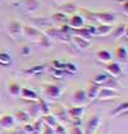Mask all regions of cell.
Segmentation results:
<instances>
[{
    "instance_id": "cell-1",
    "label": "cell",
    "mask_w": 128,
    "mask_h": 134,
    "mask_svg": "<svg viewBox=\"0 0 128 134\" xmlns=\"http://www.w3.org/2000/svg\"><path fill=\"white\" fill-rule=\"evenodd\" d=\"M92 22L103 23V24H114L117 21V15L113 12H91Z\"/></svg>"
},
{
    "instance_id": "cell-2",
    "label": "cell",
    "mask_w": 128,
    "mask_h": 134,
    "mask_svg": "<svg viewBox=\"0 0 128 134\" xmlns=\"http://www.w3.org/2000/svg\"><path fill=\"white\" fill-rule=\"evenodd\" d=\"M42 93L49 97L50 100H58L62 94H63L64 88L59 84H54V83H44L41 86Z\"/></svg>"
},
{
    "instance_id": "cell-3",
    "label": "cell",
    "mask_w": 128,
    "mask_h": 134,
    "mask_svg": "<svg viewBox=\"0 0 128 134\" xmlns=\"http://www.w3.org/2000/svg\"><path fill=\"white\" fill-rule=\"evenodd\" d=\"M101 124H103L101 116L97 115V114H94V115H91L90 119L87 120L86 128L83 132H85V134H95V133H97V130H99V128L101 126Z\"/></svg>"
},
{
    "instance_id": "cell-4",
    "label": "cell",
    "mask_w": 128,
    "mask_h": 134,
    "mask_svg": "<svg viewBox=\"0 0 128 134\" xmlns=\"http://www.w3.org/2000/svg\"><path fill=\"white\" fill-rule=\"evenodd\" d=\"M68 118L72 120V125H81V120L85 115V106H73L67 109Z\"/></svg>"
},
{
    "instance_id": "cell-5",
    "label": "cell",
    "mask_w": 128,
    "mask_h": 134,
    "mask_svg": "<svg viewBox=\"0 0 128 134\" xmlns=\"http://www.w3.org/2000/svg\"><path fill=\"white\" fill-rule=\"evenodd\" d=\"M41 35H42V32L37 27H33V26H23L22 27V36H24V38H27L31 42H37Z\"/></svg>"
},
{
    "instance_id": "cell-6",
    "label": "cell",
    "mask_w": 128,
    "mask_h": 134,
    "mask_svg": "<svg viewBox=\"0 0 128 134\" xmlns=\"http://www.w3.org/2000/svg\"><path fill=\"white\" fill-rule=\"evenodd\" d=\"M120 97V93L118 92L117 90L114 88H109V87H100V91L97 93V98L96 100H100V101H106V100H114Z\"/></svg>"
},
{
    "instance_id": "cell-7",
    "label": "cell",
    "mask_w": 128,
    "mask_h": 134,
    "mask_svg": "<svg viewBox=\"0 0 128 134\" xmlns=\"http://www.w3.org/2000/svg\"><path fill=\"white\" fill-rule=\"evenodd\" d=\"M73 31L78 30V28H82L86 24V19L85 17L79 13V12H76L73 14H71V17L68 18V23H67Z\"/></svg>"
},
{
    "instance_id": "cell-8",
    "label": "cell",
    "mask_w": 128,
    "mask_h": 134,
    "mask_svg": "<svg viewBox=\"0 0 128 134\" xmlns=\"http://www.w3.org/2000/svg\"><path fill=\"white\" fill-rule=\"evenodd\" d=\"M72 102L74 106H86L87 103L90 102L88 98H87V94H86V91L83 88H77L74 92H73V96H72Z\"/></svg>"
},
{
    "instance_id": "cell-9",
    "label": "cell",
    "mask_w": 128,
    "mask_h": 134,
    "mask_svg": "<svg viewBox=\"0 0 128 134\" xmlns=\"http://www.w3.org/2000/svg\"><path fill=\"white\" fill-rule=\"evenodd\" d=\"M22 27H23V24L19 21H17V19H10L9 21V23H8V33L13 40H15L19 36H22Z\"/></svg>"
},
{
    "instance_id": "cell-10",
    "label": "cell",
    "mask_w": 128,
    "mask_h": 134,
    "mask_svg": "<svg viewBox=\"0 0 128 134\" xmlns=\"http://www.w3.org/2000/svg\"><path fill=\"white\" fill-rule=\"evenodd\" d=\"M105 72H106L110 77L118 79V78L122 75V73H123V70H122V64L118 63V62H113V60H111L110 63L105 64Z\"/></svg>"
},
{
    "instance_id": "cell-11",
    "label": "cell",
    "mask_w": 128,
    "mask_h": 134,
    "mask_svg": "<svg viewBox=\"0 0 128 134\" xmlns=\"http://www.w3.org/2000/svg\"><path fill=\"white\" fill-rule=\"evenodd\" d=\"M71 41H72V43L74 45L78 50H81V51H85L87 49H90V46H91V40H86V38L79 37V36H77V35H72Z\"/></svg>"
},
{
    "instance_id": "cell-12",
    "label": "cell",
    "mask_w": 128,
    "mask_h": 134,
    "mask_svg": "<svg viewBox=\"0 0 128 134\" xmlns=\"http://www.w3.org/2000/svg\"><path fill=\"white\" fill-rule=\"evenodd\" d=\"M15 118L12 114H1L0 115V128L3 129H13L15 125Z\"/></svg>"
},
{
    "instance_id": "cell-13",
    "label": "cell",
    "mask_w": 128,
    "mask_h": 134,
    "mask_svg": "<svg viewBox=\"0 0 128 134\" xmlns=\"http://www.w3.org/2000/svg\"><path fill=\"white\" fill-rule=\"evenodd\" d=\"M95 26H83L82 28L74 30V35L79 36V37H83L86 40H91L95 36Z\"/></svg>"
},
{
    "instance_id": "cell-14",
    "label": "cell",
    "mask_w": 128,
    "mask_h": 134,
    "mask_svg": "<svg viewBox=\"0 0 128 134\" xmlns=\"http://www.w3.org/2000/svg\"><path fill=\"white\" fill-rule=\"evenodd\" d=\"M59 32H58V38L62 40L64 42L71 41V37H72V28L65 23V24H60L59 26Z\"/></svg>"
},
{
    "instance_id": "cell-15",
    "label": "cell",
    "mask_w": 128,
    "mask_h": 134,
    "mask_svg": "<svg viewBox=\"0 0 128 134\" xmlns=\"http://www.w3.org/2000/svg\"><path fill=\"white\" fill-rule=\"evenodd\" d=\"M21 3L27 13H35V12L39 10L40 7H41L39 0H21Z\"/></svg>"
},
{
    "instance_id": "cell-16",
    "label": "cell",
    "mask_w": 128,
    "mask_h": 134,
    "mask_svg": "<svg viewBox=\"0 0 128 134\" xmlns=\"http://www.w3.org/2000/svg\"><path fill=\"white\" fill-rule=\"evenodd\" d=\"M113 24H103L99 23V26H96L95 28V36H100V37H106L109 36L111 31H113Z\"/></svg>"
},
{
    "instance_id": "cell-17",
    "label": "cell",
    "mask_w": 128,
    "mask_h": 134,
    "mask_svg": "<svg viewBox=\"0 0 128 134\" xmlns=\"http://www.w3.org/2000/svg\"><path fill=\"white\" fill-rule=\"evenodd\" d=\"M19 97H21V98H23V100H26V101H28V102H32V101H37V98H39V94L35 92L33 90H31V88L22 87L21 96H19Z\"/></svg>"
},
{
    "instance_id": "cell-18",
    "label": "cell",
    "mask_w": 128,
    "mask_h": 134,
    "mask_svg": "<svg viewBox=\"0 0 128 134\" xmlns=\"http://www.w3.org/2000/svg\"><path fill=\"white\" fill-rule=\"evenodd\" d=\"M45 70V65L42 64H39V65H32L30 68L22 70V74L26 75V77H35V75H39Z\"/></svg>"
},
{
    "instance_id": "cell-19",
    "label": "cell",
    "mask_w": 128,
    "mask_h": 134,
    "mask_svg": "<svg viewBox=\"0 0 128 134\" xmlns=\"http://www.w3.org/2000/svg\"><path fill=\"white\" fill-rule=\"evenodd\" d=\"M100 87L101 86H99V84H96V83H90L88 84V87L86 88V94H87V98H88V101L91 102V101H94L97 98V93L100 91Z\"/></svg>"
},
{
    "instance_id": "cell-20",
    "label": "cell",
    "mask_w": 128,
    "mask_h": 134,
    "mask_svg": "<svg viewBox=\"0 0 128 134\" xmlns=\"http://www.w3.org/2000/svg\"><path fill=\"white\" fill-rule=\"evenodd\" d=\"M115 40H119V38H122V37H124L126 35H127V24L126 23H120V24H118L115 27H113V31L110 33Z\"/></svg>"
},
{
    "instance_id": "cell-21",
    "label": "cell",
    "mask_w": 128,
    "mask_h": 134,
    "mask_svg": "<svg viewBox=\"0 0 128 134\" xmlns=\"http://www.w3.org/2000/svg\"><path fill=\"white\" fill-rule=\"evenodd\" d=\"M96 59L103 64H108L113 60V54L108 50H97L96 51Z\"/></svg>"
},
{
    "instance_id": "cell-22",
    "label": "cell",
    "mask_w": 128,
    "mask_h": 134,
    "mask_svg": "<svg viewBox=\"0 0 128 134\" xmlns=\"http://www.w3.org/2000/svg\"><path fill=\"white\" fill-rule=\"evenodd\" d=\"M53 115L56 118V120L59 119V120H63V121H68V113H67V109L63 105L56 106L53 110Z\"/></svg>"
},
{
    "instance_id": "cell-23",
    "label": "cell",
    "mask_w": 128,
    "mask_h": 134,
    "mask_svg": "<svg viewBox=\"0 0 128 134\" xmlns=\"http://www.w3.org/2000/svg\"><path fill=\"white\" fill-rule=\"evenodd\" d=\"M68 18H69V15H67L65 13L63 12H54L53 14H51V21L54 23H58V24H65V23H68Z\"/></svg>"
},
{
    "instance_id": "cell-24",
    "label": "cell",
    "mask_w": 128,
    "mask_h": 134,
    "mask_svg": "<svg viewBox=\"0 0 128 134\" xmlns=\"http://www.w3.org/2000/svg\"><path fill=\"white\" fill-rule=\"evenodd\" d=\"M21 90H22V86L18 82L12 81L8 84V93L10 94L12 97H19L21 96Z\"/></svg>"
},
{
    "instance_id": "cell-25",
    "label": "cell",
    "mask_w": 128,
    "mask_h": 134,
    "mask_svg": "<svg viewBox=\"0 0 128 134\" xmlns=\"http://www.w3.org/2000/svg\"><path fill=\"white\" fill-rule=\"evenodd\" d=\"M77 10H78L77 5L74 3H72V1H65L63 4H60V12L65 13L67 15H71V14L76 13Z\"/></svg>"
},
{
    "instance_id": "cell-26",
    "label": "cell",
    "mask_w": 128,
    "mask_h": 134,
    "mask_svg": "<svg viewBox=\"0 0 128 134\" xmlns=\"http://www.w3.org/2000/svg\"><path fill=\"white\" fill-rule=\"evenodd\" d=\"M127 111H128V102L124 101V102L119 103L117 107L113 109V111L110 113V116H111V118H118V116H120L122 114H126Z\"/></svg>"
},
{
    "instance_id": "cell-27",
    "label": "cell",
    "mask_w": 128,
    "mask_h": 134,
    "mask_svg": "<svg viewBox=\"0 0 128 134\" xmlns=\"http://www.w3.org/2000/svg\"><path fill=\"white\" fill-rule=\"evenodd\" d=\"M27 113H28V115H30V118H31V119H37V118H40V116H41L37 101H32V102H30V106H28Z\"/></svg>"
},
{
    "instance_id": "cell-28",
    "label": "cell",
    "mask_w": 128,
    "mask_h": 134,
    "mask_svg": "<svg viewBox=\"0 0 128 134\" xmlns=\"http://www.w3.org/2000/svg\"><path fill=\"white\" fill-rule=\"evenodd\" d=\"M109 78H110V75H109L106 72H101V73H97V74H95L91 82L96 83V84H99V86H104V84L109 81Z\"/></svg>"
},
{
    "instance_id": "cell-29",
    "label": "cell",
    "mask_w": 128,
    "mask_h": 134,
    "mask_svg": "<svg viewBox=\"0 0 128 134\" xmlns=\"http://www.w3.org/2000/svg\"><path fill=\"white\" fill-rule=\"evenodd\" d=\"M114 54H115V58H117L120 63L127 62L128 52H127V47H126V46H117V49H115Z\"/></svg>"
},
{
    "instance_id": "cell-30",
    "label": "cell",
    "mask_w": 128,
    "mask_h": 134,
    "mask_svg": "<svg viewBox=\"0 0 128 134\" xmlns=\"http://www.w3.org/2000/svg\"><path fill=\"white\" fill-rule=\"evenodd\" d=\"M12 64V55L7 50H0V65L1 66H9Z\"/></svg>"
},
{
    "instance_id": "cell-31",
    "label": "cell",
    "mask_w": 128,
    "mask_h": 134,
    "mask_svg": "<svg viewBox=\"0 0 128 134\" xmlns=\"http://www.w3.org/2000/svg\"><path fill=\"white\" fill-rule=\"evenodd\" d=\"M14 118H15V121H18V123H21V124H26L31 120L30 115H28V113H27L26 110H19V111H17V114L14 115Z\"/></svg>"
},
{
    "instance_id": "cell-32",
    "label": "cell",
    "mask_w": 128,
    "mask_h": 134,
    "mask_svg": "<svg viewBox=\"0 0 128 134\" xmlns=\"http://www.w3.org/2000/svg\"><path fill=\"white\" fill-rule=\"evenodd\" d=\"M37 103H39V109H40V114H41V115H46V114L51 113L50 106H49V103L46 102L45 98L39 97V98H37Z\"/></svg>"
},
{
    "instance_id": "cell-33",
    "label": "cell",
    "mask_w": 128,
    "mask_h": 134,
    "mask_svg": "<svg viewBox=\"0 0 128 134\" xmlns=\"http://www.w3.org/2000/svg\"><path fill=\"white\" fill-rule=\"evenodd\" d=\"M41 120H42L44 124H46V125H49V126H51V128H54V126L58 124L56 118H55L51 113L46 114V115H41Z\"/></svg>"
},
{
    "instance_id": "cell-34",
    "label": "cell",
    "mask_w": 128,
    "mask_h": 134,
    "mask_svg": "<svg viewBox=\"0 0 128 134\" xmlns=\"http://www.w3.org/2000/svg\"><path fill=\"white\" fill-rule=\"evenodd\" d=\"M37 43H39L41 47H44V49H50V46H51V40H50L49 36H46L45 33H42V35L40 36Z\"/></svg>"
},
{
    "instance_id": "cell-35",
    "label": "cell",
    "mask_w": 128,
    "mask_h": 134,
    "mask_svg": "<svg viewBox=\"0 0 128 134\" xmlns=\"http://www.w3.org/2000/svg\"><path fill=\"white\" fill-rule=\"evenodd\" d=\"M33 125V134H41L42 132V120H41V116L40 118H37V119H35V123L32 124Z\"/></svg>"
},
{
    "instance_id": "cell-36",
    "label": "cell",
    "mask_w": 128,
    "mask_h": 134,
    "mask_svg": "<svg viewBox=\"0 0 128 134\" xmlns=\"http://www.w3.org/2000/svg\"><path fill=\"white\" fill-rule=\"evenodd\" d=\"M77 65L73 63H65V66H64V72L69 73V74H74L77 73Z\"/></svg>"
},
{
    "instance_id": "cell-37",
    "label": "cell",
    "mask_w": 128,
    "mask_h": 134,
    "mask_svg": "<svg viewBox=\"0 0 128 134\" xmlns=\"http://www.w3.org/2000/svg\"><path fill=\"white\" fill-rule=\"evenodd\" d=\"M54 134H68V130H67V128L64 126L63 124L58 123L54 126Z\"/></svg>"
},
{
    "instance_id": "cell-38",
    "label": "cell",
    "mask_w": 128,
    "mask_h": 134,
    "mask_svg": "<svg viewBox=\"0 0 128 134\" xmlns=\"http://www.w3.org/2000/svg\"><path fill=\"white\" fill-rule=\"evenodd\" d=\"M68 134H85V132H83V129L79 125H72Z\"/></svg>"
},
{
    "instance_id": "cell-39",
    "label": "cell",
    "mask_w": 128,
    "mask_h": 134,
    "mask_svg": "<svg viewBox=\"0 0 128 134\" xmlns=\"http://www.w3.org/2000/svg\"><path fill=\"white\" fill-rule=\"evenodd\" d=\"M51 75H53L54 78H56V79H60V78H63V74H64V70L62 69H55V68H51Z\"/></svg>"
},
{
    "instance_id": "cell-40",
    "label": "cell",
    "mask_w": 128,
    "mask_h": 134,
    "mask_svg": "<svg viewBox=\"0 0 128 134\" xmlns=\"http://www.w3.org/2000/svg\"><path fill=\"white\" fill-rule=\"evenodd\" d=\"M64 66H65V63L60 62V60H53V62H51V68H55V69H62V70H64Z\"/></svg>"
},
{
    "instance_id": "cell-41",
    "label": "cell",
    "mask_w": 128,
    "mask_h": 134,
    "mask_svg": "<svg viewBox=\"0 0 128 134\" xmlns=\"http://www.w3.org/2000/svg\"><path fill=\"white\" fill-rule=\"evenodd\" d=\"M23 132L27 134H33V125L30 121L26 124H23Z\"/></svg>"
},
{
    "instance_id": "cell-42",
    "label": "cell",
    "mask_w": 128,
    "mask_h": 134,
    "mask_svg": "<svg viewBox=\"0 0 128 134\" xmlns=\"http://www.w3.org/2000/svg\"><path fill=\"white\" fill-rule=\"evenodd\" d=\"M41 134H54V128L49 126V125H46V124H44Z\"/></svg>"
},
{
    "instance_id": "cell-43",
    "label": "cell",
    "mask_w": 128,
    "mask_h": 134,
    "mask_svg": "<svg viewBox=\"0 0 128 134\" xmlns=\"http://www.w3.org/2000/svg\"><path fill=\"white\" fill-rule=\"evenodd\" d=\"M30 52H31V47H30V46H27V45H23V46H22V49H21L22 56H27Z\"/></svg>"
},
{
    "instance_id": "cell-44",
    "label": "cell",
    "mask_w": 128,
    "mask_h": 134,
    "mask_svg": "<svg viewBox=\"0 0 128 134\" xmlns=\"http://www.w3.org/2000/svg\"><path fill=\"white\" fill-rule=\"evenodd\" d=\"M122 5H123V12L127 14V12H128V3H127V0H124Z\"/></svg>"
},
{
    "instance_id": "cell-45",
    "label": "cell",
    "mask_w": 128,
    "mask_h": 134,
    "mask_svg": "<svg viewBox=\"0 0 128 134\" xmlns=\"http://www.w3.org/2000/svg\"><path fill=\"white\" fill-rule=\"evenodd\" d=\"M54 1H55L56 4H59V5H60V4H63V3H65L67 0H54Z\"/></svg>"
},
{
    "instance_id": "cell-46",
    "label": "cell",
    "mask_w": 128,
    "mask_h": 134,
    "mask_svg": "<svg viewBox=\"0 0 128 134\" xmlns=\"http://www.w3.org/2000/svg\"><path fill=\"white\" fill-rule=\"evenodd\" d=\"M9 134H21V133H19L18 130H12V132H10Z\"/></svg>"
},
{
    "instance_id": "cell-47",
    "label": "cell",
    "mask_w": 128,
    "mask_h": 134,
    "mask_svg": "<svg viewBox=\"0 0 128 134\" xmlns=\"http://www.w3.org/2000/svg\"><path fill=\"white\" fill-rule=\"evenodd\" d=\"M9 3H14V1H17V0H8Z\"/></svg>"
},
{
    "instance_id": "cell-48",
    "label": "cell",
    "mask_w": 128,
    "mask_h": 134,
    "mask_svg": "<svg viewBox=\"0 0 128 134\" xmlns=\"http://www.w3.org/2000/svg\"><path fill=\"white\" fill-rule=\"evenodd\" d=\"M0 115H1V110H0Z\"/></svg>"
},
{
    "instance_id": "cell-49",
    "label": "cell",
    "mask_w": 128,
    "mask_h": 134,
    "mask_svg": "<svg viewBox=\"0 0 128 134\" xmlns=\"http://www.w3.org/2000/svg\"><path fill=\"white\" fill-rule=\"evenodd\" d=\"M95 134H97V133H95Z\"/></svg>"
},
{
    "instance_id": "cell-50",
    "label": "cell",
    "mask_w": 128,
    "mask_h": 134,
    "mask_svg": "<svg viewBox=\"0 0 128 134\" xmlns=\"http://www.w3.org/2000/svg\"><path fill=\"white\" fill-rule=\"evenodd\" d=\"M0 133H1V132H0Z\"/></svg>"
}]
</instances>
